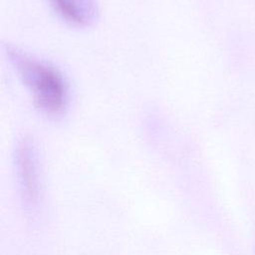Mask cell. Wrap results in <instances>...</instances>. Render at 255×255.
I'll return each mask as SVG.
<instances>
[{
	"instance_id": "cell-1",
	"label": "cell",
	"mask_w": 255,
	"mask_h": 255,
	"mask_svg": "<svg viewBox=\"0 0 255 255\" xmlns=\"http://www.w3.org/2000/svg\"><path fill=\"white\" fill-rule=\"evenodd\" d=\"M5 53L23 84L33 95L36 106L49 117H59L67 109L69 89L63 74L54 66L6 45Z\"/></svg>"
},
{
	"instance_id": "cell-2",
	"label": "cell",
	"mask_w": 255,
	"mask_h": 255,
	"mask_svg": "<svg viewBox=\"0 0 255 255\" xmlns=\"http://www.w3.org/2000/svg\"><path fill=\"white\" fill-rule=\"evenodd\" d=\"M14 168L24 213L30 222L38 223L44 212L45 188L39 150L32 138L23 137L17 142Z\"/></svg>"
},
{
	"instance_id": "cell-3",
	"label": "cell",
	"mask_w": 255,
	"mask_h": 255,
	"mask_svg": "<svg viewBox=\"0 0 255 255\" xmlns=\"http://www.w3.org/2000/svg\"><path fill=\"white\" fill-rule=\"evenodd\" d=\"M57 14L66 22L78 27L92 25L98 18L95 0H50Z\"/></svg>"
}]
</instances>
